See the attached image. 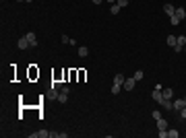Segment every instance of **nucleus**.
<instances>
[{"instance_id": "1", "label": "nucleus", "mask_w": 186, "mask_h": 138, "mask_svg": "<svg viewBox=\"0 0 186 138\" xmlns=\"http://www.w3.org/2000/svg\"><path fill=\"white\" fill-rule=\"evenodd\" d=\"M124 81H126V78H124L122 74H116V76H114V85H112V95H118V93H120V89L124 87Z\"/></svg>"}, {"instance_id": "2", "label": "nucleus", "mask_w": 186, "mask_h": 138, "mask_svg": "<svg viewBox=\"0 0 186 138\" xmlns=\"http://www.w3.org/2000/svg\"><path fill=\"white\" fill-rule=\"evenodd\" d=\"M161 89H163V85L157 83V85H155V89H153V93H151V99H153V101H157V103H161V99H163Z\"/></svg>"}, {"instance_id": "3", "label": "nucleus", "mask_w": 186, "mask_h": 138, "mask_svg": "<svg viewBox=\"0 0 186 138\" xmlns=\"http://www.w3.org/2000/svg\"><path fill=\"white\" fill-rule=\"evenodd\" d=\"M184 48H186V37L184 35H178L176 37V48H174V52L180 54V52H184Z\"/></svg>"}, {"instance_id": "4", "label": "nucleus", "mask_w": 186, "mask_h": 138, "mask_svg": "<svg viewBox=\"0 0 186 138\" xmlns=\"http://www.w3.org/2000/svg\"><path fill=\"white\" fill-rule=\"evenodd\" d=\"M17 48H19V49H31V43H29L27 35H21V37H19V41H17Z\"/></svg>"}, {"instance_id": "5", "label": "nucleus", "mask_w": 186, "mask_h": 138, "mask_svg": "<svg viewBox=\"0 0 186 138\" xmlns=\"http://www.w3.org/2000/svg\"><path fill=\"white\" fill-rule=\"evenodd\" d=\"M58 103H66L68 101V87H62L60 89V95H58V99H56Z\"/></svg>"}, {"instance_id": "6", "label": "nucleus", "mask_w": 186, "mask_h": 138, "mask_svg": "<svg viewBox=\"0 0 186 138\" xmlns=\"http://www.w3.org/2000/svg\"><path fill=\"white\" fill-rule=\"evenodd\" d=\"M134 85H137V78H134V76H130V78H126V81H124V87H122V89L124 91H132V89H134Z\"/></svg>"}, {"instance_id": "7", "label": "nucleus", "mask_w": 186, "mask_h": 138, "mask_svg": "<svg viewBox=\"0 0 186 138\" xmlns=\"http://www.w3.org/2000/svg\"><path fill=\"white\" fill-rule=\"evenodd\" d=\"M155 122H157V132L170 130V124H167V120H163V117H159V120H155Z\"/></svg>"}, {"instance_id": "8", "label": "nucleus", "mask_w": 186, "mask_h": 138, "mask_svg": "<svg viewBox=\"0 0 186 138\" xmlns=\"http://www.w3.org/2000/svg\"><path fill=\"white\" fill-rule=\"evenodd\" d=\"M159 105H161L163 109H167V111H172V109H174V101H172V99H165V97L161 99V103H159Z\"/></svg>"}, {"instance_id": "9", "label": "nucleus", "mask_w": 186, "mask_h": 138, "mask_svg": "<svg viewBox=\"0 0 186 138\" xmlns=\"http://www.w3.org/2000/svg\"><path fill=\"white\" fill-rule=\"evenodd\" d=\"M27 39H29V43H31V48H37V35L33 33V31H27Z\"/></svg>"}, {"instance_id": "10", "label": "nucleus", "mask_w": 186, "mask_h": 138, "mask_svg": "<svg viewBox=\"0 0 186 138\" xmlns=\"http://www.w3.org/2000/svg\"><path fill=\"white\" fill-rule=\"evenodd\" d=\"M163 10H165V14H167V17H172V14L176 13V6H174V4H170V2H167V4H163Z\"/></svg>"}, {"instance_id": "11", "label": "nucleus", "mask_w": 186, "mask_h": 138, "mask_svg": "<svg viewBox=\"0 0 186 138\" xmlns=\"http://www.w3.org/2000/svg\"><path fill=\"white\" fill-rule=\"evenodd\" d=\"M182 107H186V101L184 99H176V101H174V111H180Z\"/></svg>"}, {"instance_id": "12", "label": "nucleus", "mask_w": 186, "mask_h": 138, "mask_svg": "<svg viewBox=\"0 0 186 138\" xmlns=\"http://www.w3.org/2000/svg\"><path fill=\"white\" fill-rule=\"evenodd\" d=\"M161 93H163L165 99H172V97H174V89H172V87H163V89H161Z\"/></svg>"}, {"instance_id": "13", "label": "nucleus", "mask_w": 186, "mask_h": 138, "mask_svg": "<svg viewBox=\"0 0 186 138\" xmlns=\"http://www.w3.org/2000/svg\"><path fill=\"white\" fill-rule=\"evenodd\" d=\"M165 43H167V45H170V48H176V35H167V39H165Z\"/></svg>"}, {"instance_id": "14", "label": "nucleus", "mask_w": 186, "mask_h": 138, "mask_svg": "<svg viewBox=\"0 0 186 138\" xmlns=\"http://www.w3.org/2000/svg\"><path fill=\"white\" fill-rule=\"evenodd\" d=\"M76 54H79V56H81V58H87V56H89V49H87V48H85V45H81V48H79V49H76Z\"/></svg>"}, {"instance_id": "15", "label": "nucleus", "mask_w": 186, "mask_h": 138, "mask_svg": "<svg viewBox=\"0 0 186 138\" xmlns=\"http://www.w3.org/2000/svg\"><path fill=\"white\" fill-rule=\"evenodd\" d=\"M174 14L178 17L180 21H182V19H186V10H184V8H182V6H180V8H176V13H174Z\"/></svg>"}, {"instance_id": "16", "label": "nucleus", "mask_w": 186, "mask_h": 138, "mask_svg": "<svg viewBox=\"0 0 186 138\" xmlns=\"http://www.w3.org/2000/svg\"><path fill=\"white\" fill-rule=\"evenodd\" d=\"M170 25H172V27H176V25H180V19H178V17H176V14H172V17H170Z\"/></svg>"}, {"instance_id": "17", "label": "nucleus", "mask_w": 186, "mask_h": 138, "mask_svg": "<svg viewBox=\"0 0 186 138\" xmlns=\"http://www.w3.org/2000/svg\"><path fill=\"white\" fill-rule=\"evenodd\" d=\"M37 138H50V132L48 130H39L37 132Z\"/></svg>"}, {"instance_id": "18", "label": "nucleus", "mask_w": 186, "mask_h": 138, "mask_svg": "<svg viewBox=\"0 0 186 138\" xmlns=\"http://www.w3.org/2000/svg\"><path fill=\"white\" fill-rule=\"evenodd\" d=\"M110 13L112 14H118V13H120V6H118V4H112V6H110Z\"/></svg>"}, {"instance_id": "19", "label": "nucleus", "mask_w": 186, "mask_h": 138, "mask_svg": "<svg viewBox=\"0 0 186 138\" xmlns=\"http://www.w3.org/2000/svg\"><path fill=\"white\" fill-rule=\"evenodd\" d=\"M132 76H134L137 81H141V78H143V76H145V72H143V70H137V72H134V74H132Z\"/></svg>"}, {"instance_id": "20", "label": "nucleus", "mask_w": 186, "mask_h": 138, "mask_svg": "<svg viewBox=\"0 0 186 138\" xmlns=\"http://www.w3.org/2000/svg\"><path fill=\"white\" fill-rule=\"evenodd\" d=\"M167 136H170V138H178L180 132H178V130H170V132H167Z\"/></svg>"}, {"instance_id": "21", "label": "nucleus", "mask_w": 186, "mask_h": 138, "mask_svg": "<svg viewBox=\"0 0 186 138\" xmlns=\"http://www.w3.org/2000/svg\"><path fill=\"white\" fill-rule=\"evenodd\" d=\"M128 2H130V0H118L116 4H118L120 8H124V6H128Z\"/></svg>"}, {"instance_id": "22", "label": "nucleus", "mask_w": 186, "mask_h": 138, "mask_svg": "<svg viewBox=\"0 0 186 138\" xmlns=\"http://www.w3.org/2000/svg\"><path fill=\"white\" fill-rule=\"evenodd\" d=\"M178 117L180 120H186V107H182V109L178 111Z\"/></svg>"}, {"instance_id": "23", "label": "nucleus", "mask_w": 186, "mask_h": 138, "mask_svg": "<svg viewBox=\"0 0 186 138\" xmlns=\"http://www.w3.org/2000/svg\"><path fill=\"white\" fill-rule=\"evenodd\" d=\"M60 41H62V43H70V37H68V35H62Z\"/></svg>"}, {"instance_id": "24", "label": "nucleus", "mask_w": 186, "mask_h": 138, "mask_svg": "<svg viewBox=\"0 0 186 138\" xmlns=\"http://www.w3.org/2000/svg\"><path fill=\"white\" fill-rule=\"evenodd\" d=\"M161 117V111H153V120H159Z\"/></svg>"}, {"instance_id": "25", "label": "nucleus", "mask_w": 186, "mask_h": 138, "mask_svg": "<svg viewBox=\"0 0 186 138\" xmlns=\"http://www.w3.org/2000/svg\"><path fill=\"white\" fill-rule=\"evenodd\" d=\"M93 4H101V2H105V0H91Z\"/></svg>"}, {"instance_id": "26", "label": "nucleus", "mask_w": 186, "mask_h": 138, "mask_svg": "<svg viewBox=\"0 0 186 138\" xmlns=\"http://www.w3.org/2000/svg\"><path fill=\"white\" fill-rule=\"evenodd\" d=\"M105 2H110V4H116L118 0H105Z\"/></svg>"}, {"instance_id": "27", "label": "nucleus", "mask_w": 186, "mask_h": 138, "mask_svg": "<svg viewBox=\"0 0 186 138\" xmlns=\"http://www.w3.org/2000/svg\"><path fill=\"white\" fill-rule=\"evenodd\" d=\"M25 2H33V0H25Z\"/></svg>"}, {"instance_id": "28", "label": "nucleus", "mask_w": 186, "mask_h": 138, "mask_svg": "<svg viewBox=\"0 0 186 138\" xmlns=\"http://www.w3.org/2000/svg\"><path fill=\"white\" fill-rule=\"evenodd\" d=\"M17 2H25V0H17Z\"/></svg>"}, {"instance_id": "29", "label": "nucleus", "mask_w": 186, "mask_h": 138, "mask_svg": "<svg viewBox=\"0 0 186 138\" xmlns=\"http://www.w3.org/2000/svg\"><path fill=\"white\" fill-rule=\"evenodd\" d=\"M184 52H186V48H184Z\"/></svg>"}]
</instances>
